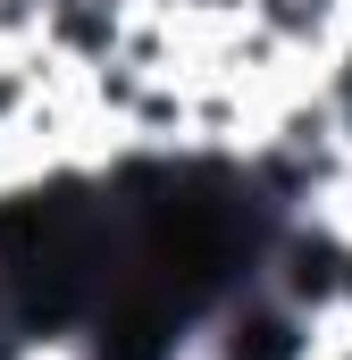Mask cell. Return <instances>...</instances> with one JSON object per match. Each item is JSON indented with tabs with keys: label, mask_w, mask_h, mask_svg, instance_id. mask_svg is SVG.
Listing matches in <instances>:
<instances>
[{
	"label": "cell",
	"mask_w": 352,
	"mask_h": 360,
	"mask_svg": "<svg viewBox=\"0 0 352 360\" xmlns=\"http://www.w3.org/2000/svg\"><path fill=\"white\" fill-rule=\"evenodd\" d=\"M310 360H352V319H319V344Z\"/></svg>",
	"instance_id": "obj_1"
}]
</instances>
